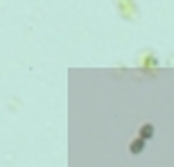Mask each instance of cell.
Returning <instances> with one entry per match:
<instances>
[{
	"label": "cell",
	"instance_id": "6da1fadb",
	"mask_svg": "<svg viewBox=\"0 0 174 167\" xmlns=\"http://www.w3.org/2000/svg\"><path fill=\"white\" fill-rule=\"evenodd\" d=\"M140 147H143V142H133V145H131V151H138Z\"/></svg>",
	"mask_w": 174,
	"mask_h": 167
}]
</instances>
